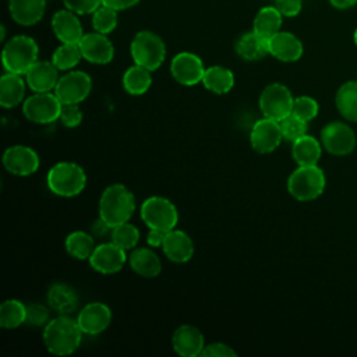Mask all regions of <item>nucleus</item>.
Here are the masks:
<instances>
[{"instance_id":"8","label":"nucleus","mask_w":357,"mask_h":357,"mask_svg":"<svg viewBox=\"0 0 357 357\" xmlns=\"http://www.w3.org/2000/svg\"><path fill=\"white\" fill-rule=\"evenodd\" d=\"M63 103L52 92H33L22 102V113L26 120L35 124H50L60 117Z\"/></svg>"},{"instance_id":"13","label":"nucleus","mask_w":357,"mask_h":357,"mask_svg":"<svg viewBox=\"0 0 357 357\" xmlns=\"http://www.w3.org/2000/svg\"><path fill=\"white\" fill-rule=\"evenodd\" d=\"M205 66L199 56L191 52H180L170 61V73L174 81L181 85L192 86L202 82Z\"/></svg>"},{"instance_id":"42","label":"nucleus","mask_w":357,"mask_h":357,"mask_svg":"<svg viewBox=\"0 0 357 357\" xmlns=\"http://www.w3.org/2000/svg\"><path fill=\"white\" fill-rule=\"evenodd\" d=\"M64 6L78 15L92 14L100 4L102 0H63Z\"/></svg>"},{"instance_id":"44","label":"nucleus","mask_w":357,"mask_h":357,"mask_svg":"<svg viewBox=\"0 0 357 357\" xmlns=\"http://www.w3.org/2000/svg\"><path fill=\"white\" fill-rule=\"evenodd\" d=\"M275 7L283 17H296L303 7L301 0H275Z\"/></svg>"},{"instance_id":"32","label":"nucleus","mask_w":357,"mask_h":357,"mask_svg":"<svg viewBox=\"0 0 357 357\" xmlns=\"http://www.w3.org/2000/svg\"><path fill=\"white\" fill-rule=\"evenodd\" d=\"M77 293L75 290L66 283H54L47 291L49 305L60 314H68L77 307Z\"/></svg>"},{"instance_id":"2","label":"nucleus","mask_w":357,"mask_h":357,"mask_svg":"<svg viewBox=\"0 0 357 357\" xmlns=\"http://www.w3.org/2000/svg\"><path fill=\"white\" fill-rule=\"evenodd\" d=\"M98 208L99 218L114 227L131 219L135 211V197L124 184H110L100 194Z\"/></svg>"},{"instance_id":"29","label":"nucleus","mask_w":357,"mask_h":357,"mask_svg":"<svg viewBox=\"0 0 357 357\" xmlns=\"http://www.w3.org/2000/svg\"><path fill=\"white\" fill-rule=\"evenodd\" d=\"M151 73H152L151 70L134 63L123 74L121 84H123L124 91L130 95H134V96H139V95L146 93L149 91L151 85H152Z\"/></svg>"},{"instance_id":"10","label":"nucleus","mask_w":357,"mask_h":357,"mask_svg":"<svg viewBox=\"0 0 357 357\" xmlns=\"http://www.w3.org/2000/svg\"><path fill=\"white\" fill-rule=\"evenodd\" d=\"M92 91V78L81 70H70L59 78L54 93L63 105L81 103Z\"/></svg>"},{"instance_id":"33","label":"nucleus","mask_w":357,"mask_h":357,"mask_svg":"<svg viewBox=\"0 0 357 357\" xmlns=\"http://www.w3.org/2000/svg\"><path fill=\"white\" fill-rule=\"evenodd\" d=\"M335 105L349 121L357 123V81H347L336 92Z\"/></svg>"},{"instance_id":"40","label":"nucleus","mask_w":357,"mask_h":357,"mask_svg":"<svg viewBox=\"0 0 357 357\" xmlns=\"http://www.w3.org/2000/svg\"><path fill=\"white\" fill-rule=\"evenodd\" d=\"M82 119H84V114H82V110L79 109L78 103L63 105L59 120L61 121V124L64 127H67V128L78 127L82 123Z\"/></svg>"},{"instance_id":"24","label":"nucleus","mask_w":357,"mask_h":357,"mask_svg":"<svg viewBox=\"0 0 357 357\" xmlns=\"http://www.w3.org/2000/svg\"><path fill=\"white\" fill-rule=\"evenodd\" d=\"M26 81L21 74L6 71L0 78V105L13 109L25 100Z\"/></svg>"},{"instance_id":"1","label":"nucleus","mask_w":357,"mask_h":357,"mask_svg":"<svg viewBox=\"0 0 357 357\" xmlns=\"http://www.w3.org/2000/svg\"><path fill=\"white\" fill-rule=\"evenodd\" d=\"M84 332L81 331L77 319L67 314H60L52 318L43 326V344L53 356H70L81 344Z\"/></svg>"},{"instance_id":"12","label":"nucleus","mask_w":357,"mask_h":357,"mask_svg":"<svg viewBox=\"0 0 357 357\" xmlns=\"http://www.w3.org/2000/svg\"><path fill=\"white\" fill-rule=\"evenodd\" d=\"M39 165L40 159L38 152L28 145L17 144L8 146L3 153V166L14 176H31L39 169Z\"/></svg>"},{"instance_id":"46","label":"nucleus","mask_w":357,"mask_h":357,"mask_svg":"<svg viewBox=\"0 0 357 357\" xmlns=\"http://www.w3.org/2000/svg\"><path fill=\"white\" fill-rule=\"evenodd\" d=\"M139 0H102V4L114 8L116 11H121V10H127L134 7Z\"/></svg>"},{"instance_id":"20","label":"nucleus","mask_w":357,"mask_h":357,"mask_svg":"<svg viewBox=\"0 0 357 357\" xmlns=\"http://www.w3.org/2000/svg\"><path fill=\"white\" fill-rule=\"evenodd\" d=\"M268 52L280 61L291 63L297 61L303 56L304 47L301 40L294 33L279 31L268 39Z\"/></svg>"},{"instance_id":"34","label":"nucleus","mask_w":357,"mask_h":357,"mask_svg":"<svg viewBox=\"0 0 357 357\" xmlns=\"http://www.w3.org/2000/svg\"><path fill=\"white\" fill-rule=\"evenodd\" d=\"M26 322V305L17 300H4L0 305V326L4 329H15Z\"/></svg>"},{"instance_id":"47","label":"nucleus","mask_w":357,"mask_h":357,"mask_svg":"<svg viewBox=\"0 0 357 357\" xmlns=\"http://www.w3.org/2000/svg\"><path fill=\"white\" fill-rule=\"evenodd\" d=\"M331 6L337 10H347L357 4V0H329Z\"/></svg>"},{"instance_id":"23","label":"nucleus","mask_w":357,"mask_h":357,"mask_svg":"<svg viewBox=\"0 0 357 357\" xmlns=\"http://www.w3.org/2000/svg\"><path fill=\"white\" fill-rule=\"evenodd\" d=\"M130 268L145 279L156 278L162 271V261L152 247H135L128 254Z\"/></svg>"},{"instance_id":"30","label":"nucleus","mask_w":357,"mask_h":357,"mask_svg":"<svg viewBox=\"0 0 357 357\" xmlns=\"http://www.w3.org/2000/svg\"><path fill=\"white\" fill-rule=\"evenodd\" d=\"M283 15L275 6L262 7L252 22V31L265 39H269L280 31Z\"/></svg>"},{"instance_id":"39","label":"nucleus","mask_w":357,"mask_h":357,"mask_svg":"<svg viewBox=\"0 0 357 357\" xmlns=\"http://www.w3.org/2000/svg\"><path fill=\"white\" fill-rule=\"evenodd\" d=\"M279 123H280V130H282V134H283V139H286V141L294 142L296 139H298L300 137L307 134V121L298 119L293 113L286 116Z\"/></svg>"},{"instance_id":"19","label":"nucleus","mask_w":357,"mask_h":357,"mask_svg":"<svg viewBox=\"0 0 357 357\" xmlns=\"http://www.w3.org/2000/svg\"><path fill=\"white\" fill-rule=\"evenodd\" d=\"M160 248L166 258L174 264L188 262L194 255L192 238L184 230L177 227L166 233L165 241Z\"/></svg>"},{"instance_id":"21","label":"nucleus","mask_w":357,"mask_h":357,"mask_svg":"<svg viewBox=\"0 0 357 357\" xmlns=\"http://www.w3.org/2000/svg\"><path fill=\"white\" fill-rule=\"evenodd\" d=\"M59 68L53 64V61L38 60L26 73L25 81L26 85L33 92H52L54 91L59 82Z\"/></svg>"},{"instance_id":"6","label":"nucleus","mask_w":357,"mask_h":357,"mask_svg":"<svg viewBox=\"0 0 357 357\" xmlns=\"http://www.w3.org/2000/svg\"><path fill=\"white\" fill-rule=\"evenodd\" d=\"M130 54L135 64L155 71L165 61L166 46L162 38L155 32L139 31L130 43Z\"/></svg>"},{"instance_id":"31","label":"nucleus","mask_w":357,"mask_h":357,"mask_svg":"<svg viewBox=\"0 0 357 357\" xmlns=\"http://www.w3.org/2000/svg\"><path fill=\"white\" fill-rule=\"evenodd\" d=\"M64 248L67 254L75 259H89L93 250L96 248L95 238L92 234L84 230H74L67 234L64 240Z\"/></svg>"},{"instance_id":"18","label":"nucleus","mask_w":357,"mask_h":357,"mask_svg":"<svg viewBox=\"0 0 357 357\" xmlns=\"http://www.w3.org/2000/svg\"><path fill=\"white\" fill-rule=\"evenodd\" d=\"M172 347L174 353L181 357H197L201 356L205 347V339L197 326L184 324L173 332Z\"/></svg>"},{"instance_id":"48","label":"nucleus","mask_w":357,"mask_h":357,"mask_svg":"<svg viewBox=\"0 0 357 357\" xmlns=\"http://www.w3.org/2000/svg\"><path fill=\"white\" fill-rule=\"evenodd\" d=\"M353 40H354V43H356V46H357V28L354 29V33H353Z\"/></svg>"},{"instance_id":"16","label":"nucleus","mask_w":357,"mask_h":357,"mask_svg":"<svg viewBox=\"0 0 357 357\" xmlns=\"http://www.w3.org/2000/svg\"><path fill=\"white\" fill-rule=\"evenodd\" d=\"M75 319L84 335H99L112 324V310L105 303L92 301L79 310Z\"/></svg>"},{"instance_id":"26","label":"nucleus","mask_w":357,"mask_h":357,"mask_svg":"<svg viewBox=\"0 0 357 357\" xmlns=\"http://www.w3.org/2000/svg\"><path fill=\"white\" fill-rule=\"evenodd\" d=\"M322 155V144L315 137L305 134L291 142V156L298 166L318 165Z\"/></svg>"},{"instance_id":"28","label":"nucleus","mask_w":357,"mask_h":357,"mask_svg":"<svg viewBox=\"0 0 357 357\" xmlns=\"http://www.w3.org/2000/svg\"><path fill=\"white\" fill-rule=\"evenodd\" d=\"M202 85L212 93L225 95L234 86V74L223 66H212L205 70Z\"/></svg>"},{"instance_id":"37","label":"nucleus","mask_w":357,"mask_h":357,"mask_svg":"<svg viewBox=\"0 0 357 357\" xmlns=\"http://www.w3.org/2000/svg\"><path fill=\"white\" fill-rule=\"evenodd\" d=\"M92 26L96 32L110 33L117 26V11L112 7L100 4L92 13Z\"/></svg>"},{"instance_id":"36","label":"nucleus","mask_w":357,"mask_h":357,"mask_svg":"<svg viewBox=\"0 0 357 357\" xmlns=\"http://www.w3.org/2000/svg\"><path fill=\"white\" fill-rule=\"evenodd\" d=\"M110 241L126 251H131L139 241V230L130 222L120 223L110 230Z\"/></svg>"},{"instance_id":"4","label":"nucleus","mask_w":357,"mask_h":357,"mask_svg":"<svg viewBox=\"0 0 357 357\" xmlns=\"http://www.w3.org/2000/svg\"><path fill=\"white\" fill-rule=\"evenodd\" d=\"M39 47L33 38L26 35L13 36L3 47L1 61L8 73L25 75V73L38 61Z\"/></svg>"},{"instance_id":"11","label":"nucleus","mask_w":357,"mask_h":357,"mask_svg":"<svg viewBox=\"0 0 357 357\" xmlns=\"http://www.w3.org/2000/svg\"><path fill=\"white\" fill-rule=\"evenodd\" d=\"M356 134L343 121H331L321 130L322 148L333 156H346L356 148Z\"/></svg>"},{"instance_id":"5","label":"nucleus","mask_w":357,"mask_h":357,"mask_svg":"<svg viewBox=\"0 0 357 357\" xmlns=\"http://www.w3.org/2000/svg\"><path fill=\"white\" fill-rule=\"evenodd\" d=\"M325 183V173L318 165L298 166L287 177V191L294 199L307 202L324 192Z\"/></svg>"},{"instance_id":"14","label":"nucleus","mask_w":357,"mask_h":357,"mask_svg":"<svg viewBox=\"0 0 357 357\" xmlns=\"http://www.w3.org/2000/svg\"><path fill=\"white\" fill-rule=\"evenodd\" d=\"M283 139V134L280 130V123L262 117L255 121L250 131V144L251 148L258 153H271L276 148H279Z\"/></svg>"},{"instance_id":"45","label":"nucleus","mask_w":357,"mask_h":357,"mask_svg":"<svg viewBox=\"0 0 357 357\" xmlns=\"http://www.w3.org/2000/svg\"><path fill=\"white\" fill-rule=\"evenodd\" d=\"M166 233L165 230H159V229H149L148 234H146V244L152 248H158V247H162L163 241H165V237H166Z\"/></svg>"},{"instance_id":"7","label":"nucleus","mask_w":357,"mask_h":357,"mask_svg":"<svg viewBox=\"0 0 357 357\" xmlns=\"http://www.w3.org/2000/svg\"><path fill=\"white\" fill-rule=\"evenodd\" d=\"M142 222L149 229H159L169 231L178 223V211L176 205L166 197L152 195L148 197L139 208Z\"/></svg>"},{"instance_id":"38","label":"nucleus","mask_w":357,"mask_h":357,"mask_svg":"<svg viewBox=\"0 0 357 357\" xmlns=\"http://www.w3.org/2000/svg\"><path fill=\"white\" fill-rule=\"evenodd\" d=\"M318 112H319V105L314 98L308 95H301L294 98L291 113L298 119L308 123L317 117Z\"/></svg>"},{"instance_id":"9","label":"nucleus","mask_w":357,"mask_h":357,"mask_svg":"<svg viewBox=\"0 0 357 357\" xmlns=\"http://www.w3.org/2000/svg\"><path fill=\"white\" fill-rule=\"evenodd\" d=\"M293 102L294 96L291 95L290 89L280 82L266 85L262 89L258 100L262 116L273 119L276 121L283 120L291 113Z\"/></svg>"},{"instance_id":"35","label":"nucleus","mask_w":357,"mask_h":357,"mask_svg":"<svg viewBox=\"0 0 357 357\" xmlns=\"http://www.w3.org/2000/svg\"><path fill=\"white\" fill-rule=\"evenodd\" d=\"M81 59L84 57L78 43H61L52 54V61L60 71L73 70Z\"/></svg>"},{"instance_id":"41","label":"nucleus","mask_w":357,"mask_h":357,"mask_svg":"<svg viewBox=\"0 0 357 357\" xmlns=\"http://www.w3.org/2000/svg\"><path fill=\"white\" fill-rule=\"evenodd\" d=\"M49 315V310L43 304L33 303L26 305V324L32 326H45L50 321Z\"/></svg>"},{"instance_id":"27","label":"nucleus","mask_w":357,"mask_h":357,"mask_svg":"<svg viewBox=\"0 0 357 357\" xmlns=\"http://www.w3.org/2000/svg\"><path fill=\"white\" fill-rule=\"evenodd\" d=\"M234 49H236V53L241 59L248 60V61L261 60L266 54H269V52H268V39L262 38L261 35H258L254 31L243 33L236 40Z\"/></svg>"},{"instance_id":"17","label":"nucleus","mask_w":357,"mask_h":357,"mask_svg":"<svg viewBox=\"0 0 357 357\" xmlns=\"http://www.w3.org/2000/svg\"><path fill=\"white\" fill-rule=\"evenodd\" d=\"M78 45L81 47L82 57L92 64H107L114 57V46L105 33L96 31L84 33Z\"/></svg>"},{"instance_id":"43","label":"nucleus","mask_w":357,"mask_h":357,"mask_svg":"<svg viewBox=\"0 0 357 357\" xmlns=\"http://www.w3.org/2000/svg\"><path fill=\"white\" fill-rule=\"evenodd\" d=\"M201 356L202 357H236L237 353L234 349H231L229 344L223 342H213V343L205 344Z\"/></svg>"},{"instance_id":"22","label":"nucleus","mask_w":357,"mask_h":357,"mask_svg":"<svg viewBox=\"0 0 357 357\" xmlns=\"http://www.w3.org/2000/svg\"><path fill=\"white\" fill-rule=\"evenodd\" d=\"M52 29L61 43H79L84 36L78 14L68 8L54 13L52 17Z\"/></svg>"},{"instance_id":"15","label":"nucleus","mask_w":357,"mask_h":357,"mask_svg":"<svg viewBox=\"0 0 357 357\" xmlns=\"http://www.w3.org/2000/svg\"><path fill=\"white\" fill-rule=\"evenodd\" d=\"M127 251L116 245L113 241L98 244L89 257V265L93 271L102 275H113L123 269L128 261Z\"/></svg>"},{"instance_id":"3","label":"nucleus","mask_w":357,"mask_h":357,"mask_svg":"<svg viewBox=\"0 0 357 357\" xmlns=\"http://www.w3.org/2000/svg\"><path fill=\"white\" fill-rule=\"evenodd\" d=\"M46 184L53 194L71 198L84 191L86 185V173L75 162H59L49 169Z\"/></svg>"},{"instance_id":"25","label":"nucleus","mask_w":357,"mask_h":357,"mask_svg":"<svg viewBox=\"0 0 357 357\" xmlns=\"http://www.w3.org/2000/svg\"><path fill=\"white\" fill-rule=\"evenodd\" d=\"M46 10V0H8L11 18L24 26L38 24Z\"/></svg>"}]
</instances>
